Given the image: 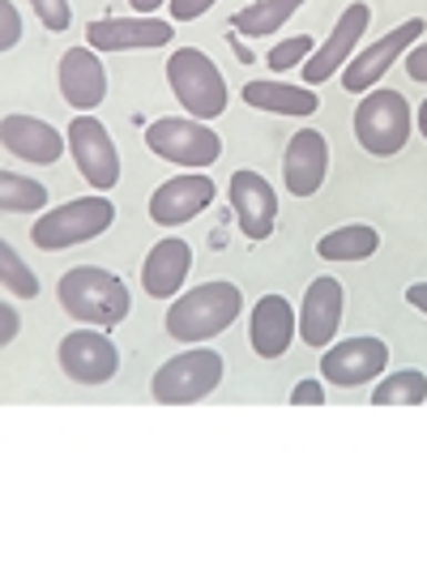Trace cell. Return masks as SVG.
Wrapping results in <instances>:
<instances>
[{
	"label": "cell",
	"mask_w": 427,
	"mask_h": 568,
	"mask_svg": "<svg viewBox=\"0 0 427 568\" xmlns=\"http://www.w3.org/2000/svg\"><path fill=\"white\" fill-rule=\"evenodd\" d=\"M57 300L78 325H94V329H112L133 308L129 286L99 265H73L57 283Z\"/></svg>",
	"instance_id": "1"
},
{
	"label": "cell",
	"mask_w": 427,
	"mask_h": 568,
	"mask_svg": "<svg viewBox=\"0 0 427 568\" xmlns=\"http://www.w3.org/2000/svg\"><path fill=\"white\" fill-rule=\"evenodd\" d=\"M240 308H244V291L235 283H201L171 304L163 325L175 342H210L235 325Z\"/></svg>",
	"instance_id": "2"
},
{
	"label": "cell",
	"mask_w": 427,
	"mask_h": 568,
	"mask_svg": "<svg viewBox=\"0 0 427 568\" xmlns=\"http://www.w3.org/2000/svg\"><path fill=\"white\" fill-rule=\"evenodd\" d=\"M223 376H227V364H223L218 351L189 346V351L171 355L167 364L154 372L150 394H154V402H163V406H189V402L210 398L223 385Z\"/></svg>",
	"instance_id": "3"
},
{
	"label": "cell",
	"mask_w": 427,
	"mask_h": 568,
	"mask_svg": "<svg viewBox=\"0 0 427 568\" xmlns=\"http://www.w3.org/2000/svg\"><path fill=\"white\" fill-rule=\"evenodd\" d=\"M167 82L171 94L193 120H218L227 112V82L223 69L205 57L201 48H180L167 60Z\"/></svg>",
	"instance_id": "4"
},
{
	"label": "cell",
	"mask_w": 427,
	"mask_h": 568,
	"mask_svg": "<svg viewBox=\"0 0 427 568\" xmlns=\"http://www.w3.org/2000/svg\"><path fill=\"white\" fill-rule=\"evenodd\" d=\"M112 223H115V205L108 197H78L57 205V210H48L30 227V240L43 253H60V248H73V244H85V240L103 235Z\"/></svg>",
	"instance_id": "5"
},
{
	"label": "cell",
	"mask_w": 427,
	"mask_h": 568,
	"mask_svg": "<svg viewBox=\"0 0 427 568\" xmlns=\"http://www.w3.org/2000/svg\"><path fill=\"white\" fill-rule=\"evenodd\" d=\"M145 145H150V154L193 171L214 168L218 154H223V138L205 120H193V115H163V120H154L145 129Z\"/></svg>",
	"instance_id": "6"
},
{
	"label": "cell",
	"mask_w": 427,
	"mask_h": 568,
	"mask_svg": "<svg viewBox=\"0 0 427 568\" xmlns=\"http://www.w3.org/2000/svg\"><path fill=\"white\" fill-rule=\"evenodd\" d=\"M355 142L376 159L398 154L410 142V103L398 90H368L355 108Z\"/></svg>",
	"instance_id": "7"
},
{
	"label": "cell",
	"mask_w": 427,
	"mask_h": 568,
	"mask_svg": "<svg viewBox=\"0 0 427 568\" xmlns=\"http://www.w3.org/2000/svg\"><path fill=\"white\" fill-rule=\"evenodd\" d=\"M424 30H427L424 18H406V22L389 30L385 39H376V43H368V48H359V52L350 57V64L342 69V90H350V94L372 90V85L394 69V60L406 57V52L415 48V39H419Z\"/></svg>",
	"instance_id": "8"
},
{
	"label": "cell",
	"mask_w": 427,
	"mask_h": 568,
	"mask_svg": "<svg viewBox=\"0 0 427 568\" xmlns=\"http://www.w3.org/2000/svg\"><path fill=\"white\" fill-rule=\"evenodd\" d=\"M69 150H73V163L85 175V184H94L99 193H108V189L120 184V150H115L112 133L90 112L73 115V124H69Z\"/></svg>",
	"instance_id": "9"
},
{
	"label": "cell",
	"mask_w": 427,
	"mask_h": 568,
	"mask_svg": "<svg viewBox=\"0 0 427 568\" xmlns=\"http://www.w3.org/2000/svg\"><path fill=\"white\" fill-rule=\"evenodd\" d=\"M60 372L78 385H108L120 372V351L108 338V329L82 325L69 338H60Z\"/></svg>",
	"instance_id": "10"
},
{
	"label": "cell",
	"mask_w": 427,
	"mask_h": 568,
	"mask_svg": "<svg viewBox=\"0 0 427 568\" xmlns=\"http://www.w3.org/2000/svg\"><path fill=\"white\" fill-rule=\"evenodd\" d=\"M368 22H372V9L364 4V0L346 4V9L338 13V22H334V30H329V39H325L313 57L299 64V69H304V82L321 85L325 78H334L338 69H346L350 57L359 52V34L368 30Z\"/></svg>",
	"instance_id": "11"
},
{
	"label": "cell",
	"mask_w": 427,
	"mask_h": 568,
	"mask_svg": "<svg viewBox=\"0 0 427 568\" xmlns=\"http://www.w3.org/2000/svg\"><path fill=\"white\" fill-rule=\"evenodd\" d=\"M389 368V346L380 338H372V334H355V338L338 342V346H329L325 351V359H321V376L329 381V385H338V389H355V385H368L376 376H385Z\"/></svg>",
	"instance_id": "12"
},
{
	"label": "cell",
	"mask_w": 427,
	"mask_h": 568,
	"mask_svg": "<svg viewBox=\"0 0 427 568\" xmlns=\"http://www.w3.org/2000/svg\"><path fill=\"white\" fill-rule=\"evenodd\" d=\"M231 210H235V219H240V231L248 235V240H270V231L278 223V193H274V184L265 180V175H256L253 168L235 171L231 175Z\"/></svg>",
	"instance_id": "13"
},
{
	"label": "cell",
	"mask_w": 427,
	"mask_h": 568,
	"mask_svg": "<svg viewBox=\"0 0 427 568\" xmlns=\"http://www.w3.org/2000/svg\"><path fill=\"white\" fill-rule=\"evenodd\" d=\"M214 180L210 175H171L167 184H159L154 189V197H150V219L159 223V227H180V223H189V219H197L205 205H214Z\"/></svg>",
	"instance_id": "14"
},
{
	"label": "cell",
	"mask_w": 427,
	"mask_h": 568,
	"mask_svg": "<svg viewBox=\"0 0 427 568\" xmlns=\"http://www.w3.org/2000/svg\"><path fill=\"white\" fill-rule=\"evenodd\" d=\"M0 145H4L13 159H22V163L48 168V163H57L60 154H64L69 133H60L57 124H48V120H39V115H4V120H0Z\"/></svg>",
	"instance_id": "15"
},
{
	"label": "cell",
	"mask_w": 427,
	"mask_h": 568,
	"mask_svg": "<svg viewBox=\"0 0 427 568\" xmlns=\"http://www.w3.org/2000/svg\"><path fill=\"white\" fill-rule=\"evenodd\" d=\"M171 22L159 18H99L85 27V48L94 52H133V48H167L171 43Z\"/></svg>",
	"instance_id": "16"
},
{
	"label": "cell",
	"mask_w": 427,
	"mask_h": 568,
	"mask_svg": "<svg viewBox=\"0 0 427 568\" xmlns=\"http://www.w3.org/2000/svg\"><path fill=\"white\" fill-rule=\"evenodd\" d=\"M60 94L73 112H94L108 99V69L94 57V48H69L57 69Z\"/></svg>",
	"instance_id": "17"
},
{
	"label": "cell",
	"mask_w": 427,
	"mask_h": 568,
	"mask_svg": "<svg viewBox=\"0 0 427 568\" xmlns=\"http://www.w3.org/2000/svg\"><path fill=\"white\" fill-rule=\"evenodd\" d=\"M329 171V142L316 129H299L283 154V184L291 197H313Z\"/></svg>",
	"instance_id": "18"
},
{
	"label": "cell",
	"mask_w": 427,
	"mask_h": 568,
	"mask_svg": "<svg viewBox=\"0 0 427 568\" xmlns=\"http://www.w3.org/2000/svg\"><path fill=\"white\" fill-rule=\"evenodd\" d=\"M299 334V316L291 313V300L283 295H261L248 321V346L261 359H278L291 351V342Z\"/></svg>",
	"instance_id": "19"
},
{
	"label": "cell",
	"mask_w": 427,
	"mask_h": 568,
	"mask_svg": "<svg viewBox=\"0 0 427 568\" xmlns=\"http://www.w3.org/2000/svg\"><path fill=\"white\" fill-rule=\"evenodd\" d=\"M342 304H346V295H342L338 278L325 274V278L308 283L304 304H299V338L316 346V351H325V342H334L342 325Z\"/></svg>",
	"instance_id": "20"
},
{
	"label": "cell",
	"mask_w": 427,
	"mask_h": 568,
	"mask_svg": "<svg viewBox=\"0 0 427 568\" xmlns=\"http://www.w3.org/2000/svg\"><path fill=\"white\" fill-rule=\"evenodd\" d=\"M189 270H193V248H189V240H159L142 265L145 295H154V300L180 295V286L189 283Z\"/></svg>",
	"instance_id": "21"
},
{
	"label": "cell",
	"mask_w": 427,
	"mask_h": 568,
	"mask_svg": "<svg viewBox=\"0 0 427 568\" xmlns=\"http://www.w3.org/2000/svg\"><path fill=\"white\" fill-rule=\"evenodd\" d=\"M244 103L253 112H274V115H313L321 108L308 85H286V82H248L244 85Z\"/></svg>",
	"instance_id": "22"
},
{
	"label": "cell",
	"mask_w": 427,
	"mask_h": 568,
	"mask_svg": "<svg viewBox=\"0 0 427 568\" xmlns=\"http://www.w3.org/2000/svg\"><path fill=\"white\" fill-rule=\"evenodd\" d=\"M376 248H380V235L368 223H350V227H338L316 240V253L325 261H368Z\"/></svg>",
	"instance_id": "23"
},
{
	"label": "cell",
	"mask_w": 427,
	"mask_h": 568,
	"mask_svg": "<svg viewBox=\"0 0 427 568\" xmlns=\"http://www.w3.org/2000/svg\"><path fill=\"white\" fill-rule=\"evenodd\" d=\"M304 0H256L248 9H240L235 18H231V27L235 34H244V39H265V34H278L286 27V18L299 9Z\"/></svg>",
	"instance_id": "24"
},
{
	"label": "cell",
	"mask_w": 427,
	"mask_h": 568,
	"mask_svg": "<svg viewBox=\"0 0 427 568\" xmlns=\"http://www.w3.org/2000/svg\"><path fill=\"white\" fill-rule=\"evenodd\" d=\"M419 402H427V376L419 368L394 372L372 389V406H419Z\"/></svg>",
	"instance_id": "25"
},
{
	"label": "cell",
	"mask_w": 427,
	"mask_h": 568,
	"mask_svg": "<svg viewBox=\"0 0 427 568\" xmlns=\"http://www.w3.org/2000/svg\"><path fill=\"white\" fill-rule=\"evenodd\" d=\"M48 205V189L30 175H18V171H0V210L4 214H34Z\"/></svg>",
	"instance_id": "26"
},
{
	"label": "cell",
	"mask_w": 427,
	"mask_h": 568,
	"mask_svg": "<svg viewBox=\"0 0 427 568\" xmlns=\"http://www.w3.org/2000/svg\"><path fill=\"white\" fill-rule=\"evenodd\" d=\"M0 283H4L9 295H18V300H34L39 295V278L30 274L27 261L13 253V244H0Z\"/></svg>",
	"instance_id": "27"
},
{
	"label": "cell",
	"mask_w": 427,
	"mask_h": 568,
	"mask_svg": "<svg viewBox=\"0 0 427 568\" xmlns=\"http://www.w3.org/2000/svg\"><path fill=\"white\" fill-rule=\"evenodd\" d=\"M308 57H313V34H295V39L274 43L270 57H265V64H270L274 73H286V69H299Z\"/></svg>",
	"instance_id": "28"
},
{
	"label": "cell",
	"mask_w": 427,
	"mask_h": 568,
	"mask_svg": "<svg viewBox=\"0 0 427 568\" xmlns=\"http://www.w3.org/2000/svg\"><path fill=\"white\" fill-rule=\"evenodd\" d=\"M34 4V13H39V22L48 30H69L73 27V9H69V0H30Z\"/></svg>",
	"instance_id": "29"
},
{
	"label": "cell",
	"mask_w": 427,
	"mask_h": 568,
	"mask_svg": "<svg viewBox=\"0 0 427 568\" xmlns=\"http://www.w3.org/2000/svg\"><path fill=\"white\" fill-rule=\"evenodd\" d=\"M22 39V18H18V4L13 0H0V52H13Z\"/></svg>",
	"instance_id": "30"
},
{
	"label": "cell",
	"mask_w": 427,
	"mask_h": 568,
	"mask_svg": "<svg viewBox=\"0 0 427 568\" xmlns=\"http://www.w3.org/2000/svg\"><path fill=\"white\" fill-rule=\"evenodd\" d=\"M325 402V385L316 376H304L295 389H291V406H321Z\"/></svg>",
	"instance_id": "31"
},
{
	"label": "cell",
	"mask_w": 427,
	"mask_h": 568,
	"mask_svg": "<svg viewBox=\"0 0 427 568\" xmlns=\"http://www.w3.org/2000/svg\"><path fill=\"white\" fill-rule=\"evenodd\" d=\"M218 0H171V18L175 22H193V18H201V13H210Z\"/></svg>",
	"instance_id": "32"
},
{
	"label": "cell",
	"mask_w": 427,
	"mask_h": 568,
	"mask_svg": "<svg viewBox=\"0 0 427 568\" xmlns=\"http://www.w3.org/2000/svg\"><path fill=\"white\" fill-rule=\"evenodd\" d=\"M406 73H410V82L427 85V43H415L406 52Z\"/></svg>",
	"instance_id": "33"
},
{
	"label": "cell",
	"mask_w": 427,
	"mask_h": 568,
	"mask_svg": "<svg viewBox=\"0 0 427 568\" xmlns=\"http://www.w3.org/2000/svg\"><path fill=\"white\" fill-rule=\"evenodd\" d=\"M13 338H18V308L0 304V346H9Z\"/></svg>",
	"instance_id": "34"
},
{
	"label": "cell",
	"mask_w": 427,
	"mask_h": 568,
	"mask_svg": "<svg viewBox=\"0 0 427 568\" xmlns=\"http://www.w3.org/2000/svg\"><path fill=\"white\" fill-rule=\"evenodd\" d=\"M406 304H410V308H419V313L427 316V283L406 286Z\"/></svg>",
	"instance_id": "35"
},
{
	"label": "cell",
	"mask_w": 427,
	"mask_h": 568,
	"mask_svg": "<svg viewBox=\"0 0 427 568\" xmlns=\"http://www.w3.org/2000/svg\"><path fill=\"white\" fill-rule=\"evenodd\" d=\"M129 4H133V9L142 13V18H150V13L159 9V4H171V0H129Z\"/></svg>",
	"instance_id": "36"
},
{
	"label": "cell",
	"mask_w": 427,
	"mask_h": 568,
	"mask_svg": "<svg viewBox=\"0 0 427 568\" xmlns=\"http://www.w3.org/2000/svg\"><path fill=\"white\" fill-rule=\"evenodd\" d=\"M419 129H424V138H427V99L419 103Z\"/></svg>",
	"instance_id": "37"
}]
</instances>
